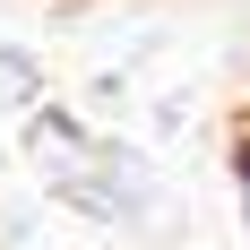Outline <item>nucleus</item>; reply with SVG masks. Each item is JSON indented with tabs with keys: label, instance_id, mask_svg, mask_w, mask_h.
<instances>
[{
	"label": "nucleus",
	"instance_id": "obj_1",
	"mask_svg": "<svg viewBox=\"0 0 250 250\" xmlns=\"http://www.w3.org/2000/svg\"><path fill=\"white\" fill-rule=\"evenodd\" d=\"M242 199H250V147H242Z\"/></svg>",
	"mask_w": 250,
	"mask_h": 250
}]
</instances>
